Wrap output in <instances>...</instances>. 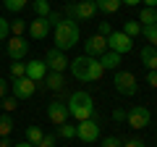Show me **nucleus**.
Returning <instances> with one entry per match:
<instances>
[{
	"label": "nucleus",
	"instance_id": "2eb2a0df",
	"mask_svg": "<svg viewBox=\"0 0 157 147\" xmlns=\"http://www.w3.org/2000/svg\"><path fill=\"white\" fill-rule=\"evenodd\" d=\"M26 76L39 84V81L47 76V63H45V61H29V63H26Z\"/></svg>",
	"mask_w": 157,
	"mask_h": 147
},
{
	"label": "nucleus",
	"instance_id": "20e7f679",
	"mask_svg": "<svg viewBox=\"0 0 157 147\" xmlns=\"http://www.w3.org/2000/svg\"><path fill=\"white\" fill-rule=\"evenodd\" d=\"M113 84H115V89L121 92V95L131 97L139 92V84H136V76L131 71H115V76H113Z\"/></svg>",
	"mask_w": 157,
	"mask_h": 147
},
{
	"label": "nucleus",
	"instance_id": "393cba45",
	"mask_svg": "<svg viewBox=\"0 0 157 147\" xmlns=\"http://www.w3.org/2000/svg\"><path fill=\"white\" fill-rule=\"evenodd\" d=\"M11 129H13V118H11V116H0V137H8V134H11Z\"/></svg>",
	"mask_w": 157,
	"mask_h": 147
},
{
	"label": "nucleus",
	"instance_id": "a19ab883",
	"mask_svg": "<svg viewBox=\"0 0 157 147\" xmlns=\"http://www.w3.org/2000/svg\"><path fill=\"white\" fill-rule=\"evenodd\" d=\"M144 3V8H157V0H141Z\"/></svg>",
	"mask_w": 157,
	"mask_h": 147
},
{
	"label": "nucleus",
	"instance_id": "c756f323",
	"mask_svg": "<svg viewBox=\"0 0 157 147\" xmlns=\"http://www.w3.org/2000/svg\"><path fill=\"white\" fill-rule=\"evenodd\" d=\"M0 108H6V113H13V110H16V108H18V100H16V97H3V100H0Z\"/></svg>",
	"mask_w": 157,
	"mask_h": 147
},
{
	"label": "nucleus",
	"instance_id": "473e14b6",
	"mask_svg": "<svg viewBox=\"0 0 157 147\" xmlns=\"http://www.w3.org/2000/svg\"><path fill=\"white\" fill-rule=\"evenodd\" d=\"M102 147H123V142L118 137H107V139H102Z\"/></svg>",
	"mask_w": 157,
	"mask_h": 147
},
{
	"label": "nucleus",
	"instance_id": "c85d7f7f",
	"mask_svg": "<svg viewBox=\"0 0 157 147\" xmlns=\"http://www.w3.org/2000/svg\"><path fill=\"white\" fill-rule=\"evenodd\" d=\"M58 134H60V137H66V139H73V137H76V126H71V124L66 121V124H60V126H58Z\"/></svg>",
	"mask_w": 157,
	"mask_h": 147
},
{
	"label": "nucleus",
	"instance_id": "b1692460",
	"mask_svg": "<svg viewBox=\"0 0 157 147\" xmlns=\"http://www.w3.org/2000/svg\"><path fill=\"white\" fill-rule=\"evenodd\" d=\"M123 34H128L131 40L141 34V24L139 21H123Z\"/></svg>",
	"mask_w": 157,
	"mask_h": 147
},
{
	"label": "nucleus",
	"instance_id": "ea45409f",
	"mask_svg": "<svg viewBox=\"0 0 157 147\" xmlns=\"http://www.w3.org/2000/svg\"><path fill=\"white\" fill-rule=\"evenodd\" d=\"M0 147H13V142L8 137H0Z\"/></svg>",
	"mask_w": 157,
	"mask_h": 147
},
{
	"label": "nucleus",
	"instance_id": "9b49d317",
	"mask_svg": "<svg viewBox=\"0 0 157 147\" xmlns=\"http://www.w3.org/2000/svg\"><path fill=\"white\" fill-rule=\"evenodd\" d=\"M102 53H107V40L102 37V34H92L89 40L84 42V55H89V58H100Z\"/></svg>",
	"mask_w": 157,
	"mask_h": 147
},
{
	"label": "nucleus",
	"instance_id": "e433bc0d",
	"mask_svg": "<svg viewBox=\"0 0 157 147\" xmlns=\"http://www.w3.org/2000/svg\"><path fill=\"white\" fill-rule=\"evenodd\" d=\"M123 147H147V145H144V142H141V139H136V137H134V139L123 142Z\"/></svg>",
	"mask_w": 157,
	"mask_h": 147
},
{
	"label": "nucleus",
	"instance_id": "f704fd0d",
	"mask_svg": "<svg viewBox=\"0 0 157 147\" xmlns=\"http://www.w3.org/2000/svg\"><path fill=\"white\" fill-rule=\"evenodd\" d=\"M37 147H55V137H52V134H47V137H42V142H39Z\"/></svg>",
	"mask_w": 157,
	"mask_h": 147
},
{
	"label": "nucleus",
	"instance_id": "0eeeda50",
	"mask_svg": "<svg viewBox=\"0 0 157 147\" xmlns=\"http://www.w3.org/2000/svg\"><path fill=\"white\" fill-rule=\"evenodd\" d=\"M11 92L16 100H29V97L37 92V81H32L29 76H21V79H13L11 81Z\"/></svg>",
	"mask_w": 157,
	"mask_h": 147
},
{
	"label": "nucleus",
	"instance_id": "f03ea898",
	"mask_svg": "<svg viewBox=\"0 0 157 147\" xmlns=\"http://www.w3.org/2000/svg\"><path fill=\"white\" fill-rule=\"evenodd\" d=\"M66 105H68V116L76 121H86L94 116V100L89 97V92H73Z\"/></svg>",
	"mask_w": 157,
	"mask_h": 147
},
{
	"label": "nucleus",
	"instance_id": "72a5a7b5",
	"mask_svg": "<svg viewBox=\"0 0 157 147\" xmlns=\"http://www.w3.org/2000/svg\"><path fill=\"white\" fill-rule=\"evenodd\" d=\"M60 21H63V16H60V13H55V11H52L50 16H47V24H50V29H52V26H58Z\"/></svg>",
	"mask_w": 157,
	"mask_h": 147
},
{
	"label": "nucleus",
	"instance_id": "cd10ccee",
	"mask_svg": "<svg viewBox=\"0 0 157 147\" xmlns=\"http://www.w3.org/2000/svg\"><path fill=\"white\" fill-rule=\"evenodd\" d=\"M24 32H26V21H24V18H16V21L11 24V37H21Z\"/></svg>",
	"mask_w": 157,
	"mask_h": 147
},
{
	"label": "nucleus",
	"instance_id": "f8f14e48",
	"mask_svg": "<svg viewBox=\"0 0 157 147\" xmlns=\"http://www.w3.org/2000/svg\"><path fill=\"white\" fill-rule=\"evenodd\" d=\"M45 63H47V68H50V71H55V74H63V71L68 68V58H66V53H63V50H58V47L47 50Z\"/></svg>",
	"mask_w": 157,
	"mask_h": 147
},
{
	"label": "nucleus",
	"instance_id": "c9c22d12",
	"mask_svg": "<svg viewBox=\"0 0 157 147\" xmlns=\"http://www.w3.org/2000/svg\"><path fill=\"white\" fill-rule=\"evenodd\" d=\"M147 84H149V87H157V71H147Z\"/></svg>",
	"mask_w": 157,
	"mask_h": 147
},
{
	"label": "nucleus",
	"instance_id": "5701e85b",
	"mask_svg": "<svg viewBox=\"0 0 157 147\" xmlns=\"http://www.w3.org/2000/svg\"><path fill=\"white\" fill-rule=\"evenodd\" d=\"M141 34H144V40L149 42L152 47H157V24H152V26H141Z\"/></svg>",
	"mask_w": 157,
	"mask_h": 147
},
{
	"label": "nucleus",
	"instance_id": "f3484780",
	"mask_svg": "<svg viewBox=\"0 0 157 147\" xmlns=\"http://www.w3.org/2000/svg\"><path fill=\"white\" fill-rule=\"evenodd\" d=\"M42 81H45V87H47V89H52V92H60V89H63V84H66L63 74H55V71H50Z\"/></svg>",
	"mask_w": 157,
	"mask_h": 147
},
{
	"label": "nucleus",
	"instance_id": "423d86ee",
	"mask_svg": "<svg viewBox=\"0 0 157 147\" xmlns=\"http://www.w3.org/2000/svg\"><path fill=\"white\" fill-rule=\"evenodd\" d=\"M76 137H78L81 142H86V145L97 142V139H100V124H97L94 118L78 121V124H76Z\"/></svg>",
	"mask_w": 157,
	"mask_h": 147
},
{
	"label": "nucleus",
	"instance_id": "7c9ffc66",
	"mask_svg": "<svg viewBox=\"0 0 157 147\" xmlns=\"http://www.w3.org/2000/svg\"><path fill=\"white\" fill-rule=\"evenodd\" d=\"M8 37H11V24L0 16V40H8Z\"/></svg>",
	"mask_w": 157,
	"mask_h": 147
},
{
	"label": "nucleus",
	"instance_id": "39448f33",
	"mask_svg": "<svg viewBox=\"0 0 157 147\" xmlns=\"http://www.w3.org/2000/svg\"><path fill=\"white\" fill-rule=\"evenodd\" d=\"M126 121H128L131 129H147L149 121H152V113H149L147 105H134L128 113H126Z\"/></svg>",
	"mask_w": 157,
	"mask_h": 147
},
{
	"label": "nucleus",
	"instance_id": "1a4fd4ad",
	"mask_svg": "<svg viewBox=\"0 0 157 147\" xmlns=\"http://www.w3.org/2000/svg\"><path fill=\"white\" fill-rule=\"evenodd\" d=\"M6 50H8V58H11V61H24L26 53H29V42L24 40V37H8Z\"/></svg>",
	"mask_w": 157,
	"mask_h": 147
},
{
	"label": "nucleus",
	"instance_id": "6e6552de",
	"mask_svg": "<svg viewBox=\"0 0 157 147\" xmlns=\"http://www.w3.org/2000/svg\"><path fill=\"white\" fill-rule=\"evenodd\" d=\"M131 47H134V40H131L128 34H123V32H113L110 37H107V50L118 53V55L131 53Z\"/></svg>",
	"mask_w": 157,
	"mask_h": 147
},
{
	"label": "nucleus",
	"instance_id": "4c0bfd02",
	"mask_svg": "<svg viewBox=\"0 0 157 147\" xmlns=\"http://www.w3.org/2000/svg\"><path fill=\"white\" fill-rule=\"evenodd\" d=\"M11 89V84H8L6 79H0V100H3V97H6V92Z\"/></svg>",
	"mask_w": 157,
	"mask_h": 147
},
{
	"label": "nucleus",
	"instance_id": "bb28decb",
	"mask_svg": "<svg viewBox=\"0 0 157 147\" xmlns=\"http://www.w3.org/2000/svg\"><path fill=\"white\" fill-rule=\"evenodd\" d=\"M11 76H13V79H21V76H26V63L13 61V66H11Z\"/></svg>",
	"mask_w": 157,
	"mask_h": 147
},
{
	"label": "nucleus",
	"instance_id": "7ed1b4c3",
	"mask_svg": "<svg viewBox=\"0 0 157 147\" xmlns=\"http://www.w3.org/2000/svg\"><path fill=\"white\" fill-rule=\"evenodd\" d=\"M97 13V6L94 0H76V3H68L66 6V18H71V21H89L92 16Z\"/></svg>",
	"mask_w": 157,
	"mask_h": 147
},
{
	"label": "nucleus",
	"instance_id": "412c9836",
	"mask_svg": "<svg viewBox=\"0 0 157 147\" xmlns=\"http://www.w3.org/2000/svg\"><path fill=\"white\" fill-rule=\"evenodd\" d=\"M32 6H34V13H37V16H42V18H47V16L52 13V8H50V0H34Z\"/></svg>",
	"mask_w": 157,
	"mask_h": 147
},
{
	"label": "nucleus",
	"instance_id": "37998d69",
	"mask_svg": "<svg viewBox=\"0 0 157 147\" xmlns=\"http://www.w3.org/2000/svg\"><path fill=\"white\" fill-rule=\"evenodd\" d=\"M13 147H34V145H29V142L24 139V142H18V145H13Z\"/></svg>",
	"mask_w": 157,
	"mask_h": 147
},
{
	"label": "nucleus",
	"instance_id": "dca6fc26",
	"mask_svg": "<svg viewBox=\"0 0 157 147\" xmlns=\"http://www.w3.org/2000/svg\"><path fill=\"white\" fill-rule=\"evenodd\" d=\"M141 63H144L149 71H157V47H152V45H144L141 47Z\"/></svg>",
	"mask_w": 157,
	"mask_h": 147
},
{
	"label": "nucleus",
	"instance_id": "ddd939ff",
	"mask_svg": "<svg viewBox=\"0 0 157 147\" xmlns=\"http://www.w3.org/2000/svg\"><path fill=\"white\" fill-rule=\"evenodd\" d=\"M89 55H78L71 61V74L76 76L78 81H89Z\"/></svg>",
	"mask_w": 157,
	"mask_h": 147
},
{
	"label": "nucleus",
	"instance_id": "a878e982",
	"mask_svg": "<svg viewBox=\"0 0 157 147\" xmlns=\"http://www.w3.org/2000/svg\"><path fill=\"white\" fill-rule=\"evenodd\" d=\"M3 3H6V8H8L11 13H18V11H24V8H26L29 0H3Z\"/></svg>",
	"mask_w": 157,
	"mask_h": 147
},
{
	"label": "nucleus",
	"instance_id": "aec40b11",
	"mask_svg": "<svg viewBox=\"0 0 157 147\" xmlns=\"http://www.w3.org/2000/svg\"><path fill=\"white\" fill-rule=\"evenodd\" d=\"M94 6H97V11H102V13H115L123 3H121V0H94Z\"/></svg>",
	"mask_w": 157,
	"mask_h": 147
},
{
	"label": "nucleus",
	"instance_id": "a211bd4d",
	"mask_svg": "<svg viewBox=\"0 0 157 147\" xmlns=\"http://www.w3.org/2000/svg\"><path fill=\"white\" fill-rule=\"evenodd\" d=\"M100 63H102V68H118L121 66V55H118V53H113V50H107V53H102L100 55Z\"/></svg>",
	"mask_w": 157,
	"mask_h": 147
},
{
	"label": "nucleus",
	"instance_id": "4468645a",
	"mask_svg": "<svg viewBox=\"0 0 157 147\" xmlns=\"http://www.w3.org/2000/svg\"><path fill=\"white\" fill-rule=\"evenodd\" d=\"M47 34H50V24H47V18L37 16L32 24H29V37H32V40H47Z\"/></svg>",
	"mask_w": 157,
	"mask_h": 147
},
{
	"label": "nucleus",
	"instance_id": "f257e3e1",
	"mask_svg": "<svg viewBox=\"0 0 157 147\" xmlns=\"http://www.w3.org/2000/svg\"><path fill=\"white\" fill-rule=\"evenodd\" d=\"M52 40H55L58 50H63V53L71 50V47L78 42V24L63 16V21L58 24V26H52Z\"/></svg>",
	"mask_w": 157,
	"mask_h": 147
},
{
	"label": "nucleus",
	"instance_id": "4be33fe9",
	"mask_svg": "<svg viewBox=\"0 0 157 147\" xmlns=\"http://www.w3.org/2000/svg\"><path fill=\"white\" fill-rule=\"evenodd\" d=\"M42 137H45V134H42V129H39V126H29V129H26V142H29V145L37 147L39 142H42Z\"/></svg>",
	"mask_w": 157,
	"mask_h": 147
},
{
	"label": "nucleus",
	"instance_id": "6ab92c4d",
	"mask_svg": "<svg viewBox=\"0 0 157 147\" xmlns=\"http://www.w3.org/2000/svg\"><path fill=\"white\" fill-rule=\"evenodd\" d=\"M139 24H141V26H152V24H157V8H141V11H139Z\"/></svg>",
	"mask_w": 157,
	"mask_h": 147
},
{
	"label": "nucleus",
	"instance_id": "2f4dec72",
	"mask_svg": "<svg viewBox=\"0 0 157 147\" xmlns=\"http://www.w3.org/2000/svg\"><path fill=\"white\" fill-rule=\"evenodd\" d=\"M97 34H102V37L107 40V37L113 34V26H110V21H100V32H97Z\"/></svg>",
	"mask_w": 157,
	"mask_h": 147
},
{
	"label": "nucleus",
	"instance_id": "79ce46f5",
	"mask_svg": "<svg viewBox=\"0 0 157 147\" xmlns=\"http://www.w3.org/2000/svg\"><path fill=\"white\" fill-rule=\"evenodd\" d=\"M121 3H123V6H131V8H134V6H139L141 0H121Z\"/></svg>",
	"mask_w": 157,
	"mask_h": 147
},
{
	"label": "nucleus",
	"instance_id": "58836bf2",
	"mask_svg": "<svg viewBox=\"0 0 157 147\" xmlns=\"http://www.w3.org/2000/svg\"><path fill=\"white\" fill-rule=\"evenodd\" d=\"M113 118H115V121H126V110H121V108L113 110Z\"/></svg>",
	"mask_w": 157,
	"mask_h": 147
},
{
	"label": "nucleus",
	"instance_id": "9d476101",
	"mask_svg": "<svg viewBox=\"0 0 157 147\" xmlns=\"http://www.w3.org/2000/svg\"><path fill=\"white\" fill-rule=\"evenodd\" d=\"M47 118H50L55 126L66 124V121H68V105H66L63 100H52V102H47Z\"/></svg>",
	"mask_w": 157,
	"mask_h": 147
}]
</instances>
